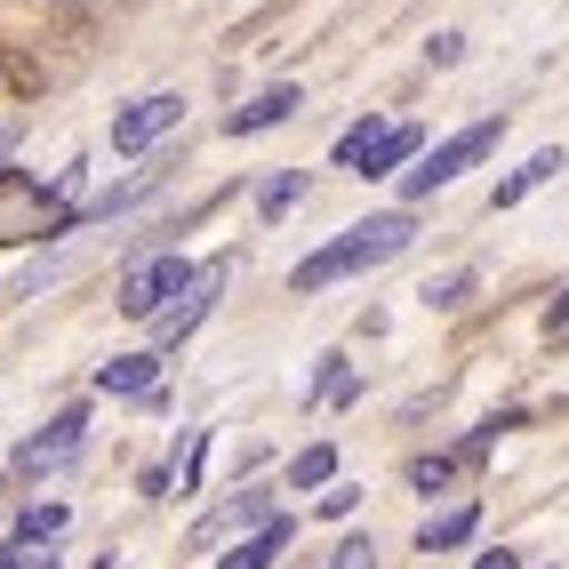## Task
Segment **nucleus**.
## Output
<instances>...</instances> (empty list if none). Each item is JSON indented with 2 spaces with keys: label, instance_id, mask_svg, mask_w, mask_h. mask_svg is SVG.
Wrapping results in <instances>:
<instances>
[{
  "label": "nucleus",
  "instance_id": "1",
  "mask_svg": "<svg viewBox=\"0 0 569 569\" xmlns=\"http://www.w3.org/2000/svg\"><path fill=\"white\" fill-rule=\"evenodd\" d=\"M417 241V217L409 209H386V217H361L353 233H337L329 249H313L306 264L289 273V289L306 297V289H329V281H346V273H369V264H386V257H401Z\"/></svg>",
  "mask_w": 569,
  "mask_h": 569
},
{
  "label": "nucleus",
  "instance_id": "2",
  "mask_svg": "<svg viewBox=\"0 0 569 569\" xmlns=\"http://www.w3.org/2000/svg\"><path fill=\"white\" fill-rule=\"evenodd\" d=\"M498 129H506V121H473V129H458V137L426 144V161L401 177V184H409V201H426V193H441V184H458L481 153H498Z\"/></svg>",
  "mask_w": 569,
  "mask_h": 569
},
{
  "label": "nucleus",
  "instance_id": "3",
  "mask_svg": "<svg viewBox=\"0 0 569 569\" xmlns=\"http://www.w3.org/2000/svg\"><path fill=\"white\" fill-rule=\"evenodd\" d=\"M193 273L201 264H184V257H144V264H129V281H121V313L129 321H161L184 289H193Z\"/></svg>",
  "mask_w": 569,
  "mask_h": 569
},
{
  "label": "nucleus",
  "instance_id": "4",
  "mask_svg": "<svg viewBox=\"0 0 569 569\" xmlns=\"http://www.w3.org/2000/svg\"><path fill=\"white\" fill-rule=\"evenodd\" d=\"M184 121V97H137L129 112H121V121H112V153H144V144H153V137H169Z\"/></svg>",
  "mask_w": 569,
  "mask_h": 569
},
{
  "label": "nucleus",
  "instance_id": "5",
  "mask_svg": "<svg viewBox=\"0 0 569 569\" xmlns=\"http://www.w3.org/2000/svg\"><path fill=\"white\" fill-rule=\"evenodd\" d=\"M224 273H233V257H209L201 273H193V289H184L177 306L161 313V337H169V346H177V337H193V329H201V313L217 306V289H224Z\"/></svg>",
  "mask_w": 569,
  "mask_h": 569
},
{
  "label": "nucleus",
  "instance_id": "6",
  "mask_svg": "<svg viewBox=\"0 0 569 569\" xmlns=\"http://www.w3.org/2000/svg\"><path fill=\"white\" fill-rule=\"evenodd\" d=\"M81 426H89V417H81V409H64L49 433H32V441L17 449V466H24V473H49V466H64L72 449H81Z\"/></svg>",
  "mask_w": 569,
  "mask_h": 569
},
{
  "label": "nucleus",
  "instance_id": "7",
  "mask_svg": "<svg viewBox=\"0 0 569 569\" xmlns=\"http://www.w3.org/2000/svg\"><path fill=\"white\" fill-rule=\"evenodd\" d=\"M401 161H426V129H417V121H393L386 137L369 144V161H361L353 177H393Z\"/></svg>",
  "mask_w": 569,
  "mask_h": 569
},
{
  "label": "nucleus",
  "instance_id": "8",
  "mask_svg": "<svg viewBox=\"0 0 569 569\" xmlns=\"http://www.w3.org/2000/svg\"><path fill=\"white\" fill-rule=\"evenodd\" d=\"M264 521H273V498H264V489H241V498L224 506V513L201 521V538H193V546H217V538H233V529H264Z\"/></svg>",
  "mask_w": 569,
  "mask_h": 569
},
{
  "label": "nucleus",
  "instance_id": "9",
  "mask_svg": "<svg viewBox=\"0 0 569 569\" xmlns=\"http://www.w3.org/2000/svg\"><path fill=\"white\" fill-rule=\"evenodd\" d=\"M561 169H569V161H561V144H546V153H529V161H521V169H513V177L498 184V193H489V209H513L521 193H538V184H546V177H561Z\"/></svg>",
  "mask_w": 569,
  "mask_h": 569
},
{
  "label": "nucleus",
  "instance_id": "10",
  "mask_svg": "<svg viewBox=\"0 0 569 569\" xmlns=\"http://www.w3.org/2000/svg\"><path fill=\"white\" fill-rule=\"evenodd\" d=\"M281 546H289V521L273 513V521H264V529H249V538H241L233 553H224L217 569H273V553H281Z\"/></svg>",
  "mask_w": 569,
  "mask_h": 569
},
{
  "label": "nucleus",
  "instance_id": "11",
  "mask_svg": "<svg viewBox=\"0 0 569 569\" xmlns=\"http://www.w3.org/2000/svg\"><path fill=\"white\" fill-rule=\"evenodd\" d=\"M297 104H306L297 89H264V97H257V104H241V112H233V121H224V129H233V137H257V129H273V121H289Z\"/></svg>",
  "mask_w": 569,
  "mask_h": 569
},
{
  "label": "nucleus",
  "instance_id": "12",
  "mask_svg": "<svg viewBox=\"0 0 569 569\" xmlns=\"http://www.w3.org/2000/svg\"><path fill=\"white\" fill-rule=\"evenodd\" d=\"M97 393H153V353H112L97 369Z\"/></svg>",
  "mask_w": 569,
  "mask_h": 569
},
{
  "label": "nucleus",
  "instance_id": "13",
  "mask_svg": "<svg viewBox=\"0 0 569 569\" xmlns=\"http://www.w3.org/2000/svg\"><path fill=\"white\" fill-rule=\"evenodd\" d=\"M466 538H473V506H458V513H441V521L417 529V546H426V553H449V546H466Z\"/></svg>",
  "mask_w": 569,
  "mask_h": 569
},
{
  "label": "nucleus",
  "instance_id": "14",
  "mask_svg": "<svg viewBox=\"0 0 569 569\" xmlns=\"http://www.w3.org/2000/svg\"><path fill=\"white\" fill-rule=\"evenodd\" d=\"M289 481H297V489H321V481H337V449H329V441L297 449V458H289Z\"/></svg>",
  "mask_w": 569,
  "mask_h": 569
},
{
  "label": "nucleus",
  "instance_id": "15",
  "mask_svg": "<svg viewBox=\"0 0 569 569\" xmlns=\"http://www.w3.org/2000/svg\"><path fill=\"white\" fill-rule=\"evenodd\" d=\"M466 289H473V273H441V281H426V306H433V313H458Z\"/></svg>",
  "mask_w": 569,
  "mask_h": 569
},
{
  "label": "nucleus",
  "instance_id": "16",
  "mask_svg": "<svg viewBox=\"0 0 569 569\" xmlns=\"http://www.w3.org/2000/svg\"><path fill=\"white\" fill-rule=\"evenodd\" d=\"M297 193H306V169H289V177H273V184H264V193H257V209H264V217H281V209H289Z\"/></svg>",
  "mask_w": 569,
  "mask_h": 569
},
{
  "label": "nucleus",
  "instance_id": "17",
  "mask_svg": "<svg viewBox=\"0 0 569 569\" xmlns=\"http://www.w3.org/2000/svg\"><path fill=\"white\" fill-rule=\"evenodd\" d=\"M0 569H57V561L32 553V538H9V546H0Z\"/></svg>",
  "mask_w": 569,
  "mask_h": 569
},
{
  "label": "nucleus",
  "instance_id": "18",
  "mask_svg": "<svg viewBox=\"0 0 569 569\" xmlns=\"http://www.w3.org/2000/svg\"><path fill=\"white\" fill-rule=\"evenodd\" d=\"M329 569H377V538H346Z\"/></svg>",
  "mask_w": 569,
  "mask_h": 569
},
{
  "label": "nucleus",
  "instance_id": "19",
  "mask_svg": "<svg viewBox=\"0 0 569 569\" xmlns=\"http://www.w3.org/2000/svg\"><path fill=\"white\" fill-rule=\"evenodd\" d=\"M449 473H458V466H449V458H417V466H409V481H417V489H426V498H433V489H441Z\"/></svg>",
  "mask_w": 569,
  "mask_h": 569
},
{
  "label": "nucleus",
  "instance_id": "20",
  "mask_svg": "<svg viewBox=\"0 0 569 569\" xmlns=\"http://www.w3.org/2000/svg\"><path fill=\"white\" fill-rule=\"evenodd\" d=\"M201 466H209V433H193V449H184V473H177V489H201Z\"/></svg>",
  "mask_w": 569,
  "mask_h": 569
},
{
  "label": "nucleus",
  "instance_id": "21",
  "mask_svg": "<svg viewBox=\"0 0 569 569\" xmlns=\"http://www.w3.org/2000/svg\"><path fill=\"white\" fill-rule=\"evenodd\" d=\"M57 529H64V506H32L24 513V538H57Z\"/></svg>",
  "mask_w": 569,
  "mask_h": 569
},
{
  "label": "nucleus",
  "instance_id": "22",
  "mask_svg": "<svg viewBox=\"0 0 569 569\" xmlns=\"http://www.w3.org/2000/svg\"><path fill=\"white\" fill-rule=\"evenodd\" d=\"M353 506H361V489H346V481H337V489H329V498H321V513H329V521H346Z\"/></svg>",
  "mask_w": 569,
  "mask_h": 569
},
{
  "label": "nucleus",
  "instance_id": "23",
  "mask_svg": "<svg viewBox=\"0 0 569 569\" xmlns=\"http://www.w3.org/2000/svg\"><path fill=\"white\" fill-rule=\"evenodd\" d=\"M473 569H521V553H513V546H498V553H481Z\"/></svg>",
  "mask_w": 569,
  "mask_h": 569
},
{
  "label": "nucleus",
  "instance_id": "24",
  "mask_svg": "<svg viewBox=\"0 0 569 569\" xmlns=\"http://www.w3.org/2000/svg\"><path fill=\"white\" fill-rule=\"evenodd\" d=\"M0 153H9V129H0Z\"/></svg>",
  "mask_w": 569,
  "mask_h": 569
}]
</instances>
